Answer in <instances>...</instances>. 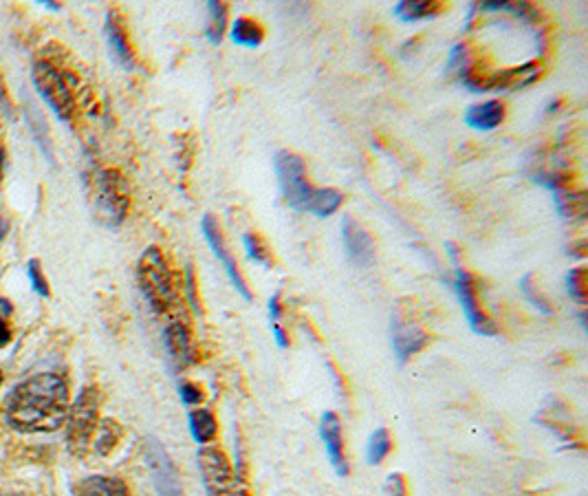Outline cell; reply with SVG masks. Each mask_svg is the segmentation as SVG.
<instances>
[{
	"instance_id": "5bb4252c",
	"label": "cell",
	"mask_w": 588,
	"mask_h": 496,
	"mask_svg": "<svg viewBox=\"0 0 588 496\" xmlns=\"http://www.w3.org/2000/svg\"><path fill=\"white\" fill-rule=\"evenodd\" d=\"M320 435H322V441L326 446V452H329V459L333 463L335 472L340 474V477H348V461H346L340 417L331 411L324 413L322 424H320Z\"/></svg>"
},
{
	"instance_id": "d590c367",
	"label": "cell",
	"mask_w": 588,
	"mask_h": 496,
	"mask_svg": "<svg viewBox=\"0 0 588 496\" xmlns=\"http://www.w3.org/2000/svg\"><path fill=\"white\" fill-rule=\"evenodd\" d=\"M9 338H12V331H9V327H7L5 318L0 316V344H7V342H9Z\"/></svg>"
},
{
	"instance_id": "8992f818",
	"label": "cell",
	"mask_w": 588,
	"mask_h": 496,
	"mask_svg": "<svg viewBox=\"0 0 588 496\" xmlns=\"http://www.w3.org/2000/svg\"><path fill=\"white\" fill-rule=\"evenodd\" d=\"M199 470L208 496H247L245 492H238V477H234L230 459L221 448L203 446L199 450Z\"/></svg>"
},
{
	"instance_id": "9c48e42d",
	"label": "cell",
	"mask_w": 588,
	"mask_h": 496,
	"mask_svg": "<svg viewBox=\"0 0 588 496\" xmlns=\"http://www.w3.org/2000/svg\"><path fill=\"white\" fill-rule=\"evenodd\" d=\"M146 461L159 496H185L177 468L155 437L146 439Z\"/></svg>"
},
{
	"instance_id": "4dcf8cb0",
	"label": "cell",
	"mask_w": 588,
	"mask_h": 496,
	"mask_svg": "<svg viewBox=\"0 0 588 496\" xmlns=\"http://www.w3.org/2000/svg\"><path fill=\"white\" fill-rule=\"evenodd\" d=\"M386 492H388V496H406L408 494L406 479L401 477L399 472L390 474V477L386 479Z\"/></svg>"
},
{
	"instance_id": "3957f363",
	"label": "cell",
	"mask_w": 588,
	"mask_h": 496,
	"mask_svg": "<svg viewBox=\"0 0 588 496\" xmlns=\"http://www.w3.org/2000/svg\"><path fill=\"white\" fill-rule=\"evenodd\" d=\"M274 166L287 206L298 212H309L315 188L309 183L304 159L291 150H280L274 157Z\"/></svg>"
},
{
	"instance_id": "d6a6232c",
	"label": "cell",
	"mask_w": 588,
	"mask_h": 496,
	"mask_svg": "<svg viewBox=\"0 0 588 496\" xmlns=\"http://www.w3.org/2000/svg\"><path fill=\"white\" fill-rule=\"evenodd\" d=\"M188 278H185V291H188V298H190V305L194 307L196 314H201V307H199V296H196V283H194V272L188 267Z\"/></svg>"
},
{
	"instance_id": "8d00e7d4",
	"label": "cell",
	"mask_w": 588,
	"mask_h": 496,
	"mask_svg": "<svg viewBox=\"0 0 588 496\" xmlns=\"http://www.w3.org/2000/svg\"><path fill=\"white\" fill-rule=\"evenodd\" d=\"M0 106H3L5 111H9V100H7V95H5V89H3V82H0Z\"/></svg>"
},
{
	"instance_id": "e0dca14e",
	"label": "cell",
	"mask_w": 588,
	"mask_h": 496,
	"mask_svg": "<svg viewBox=\"0 0 588 496\" xmlns=\"http://www.w3.org/2000/svg\"><path fill=\"white\" fill-rule=\"evenodd\" d=\"M75 496H130V490L113 477H89L75 485Z\"/></svg>"
},
{
	"instance_id": "6da1fadb",
	"label": "cell",
	"mask_w": 588,
	"mask_h": 496,
	"mask_svg": "<svg viewBox=\"0 0 588 496\" xmlns=\"http://www.w3.org/2000/svg\"><path fill=\"white\" fill-rule=\"evenodd\" d=\"M9 424L23 433H51L69 415V388L56 373H42L18 384L5 402Z\"/></svg>"
},
{
	"instance_id": "d4e9b609",
	"label": "cell",
	"mask_w": 588,
	"mask_h": 496,
	"mask_svg": "<svg viewBox=\"0 0 588 496\" xmlns=\"http://www.w3.org/2000/svg\"><path fill=\"white\" fill-rule=\"evenodd\" d=\"M243 245H245V250H247V256L252 258L254 263H260V265H265V267L274 265V256H271L269 245L265 243V239L260 234L247 232L243 236Z\"/></svg>"
},
{
	"instance_id": "836d02e7",
	"label": "cell",
	"mask_w": 588,
	"mask_h": 496,
	"mask_svg": "<svg viewBox=\"0 0 588 496\" xmlns=\"http://www.w3.org/2000/svg\"><path fill=\"white\" fill-rule=\"evenodd\" d=\"M269 316L274 320V325H280V318H282V303H280V291H276L274 296L269 300Z\"/></svg>"
},
{
	"instance_id": "44dd1931",
	"label": "cell",
	"mask_w": 588,
	"mask_h": 496,
	"mask_svg": "<svg viewBox=\"0 0 588 496\" xmlns=\"http://www.w3.org/2000/svg\"><path fill=\"white\" fill-rule=\"evenodd\" d=\"M344 194L335 188H315V194L311 199L309 212L315 217H331L337 210L342 208Z\"/></svg>"
},
{
	"instance_id": "ba28073f",
	"label": "cell",
	"mask_w": 588,
	"mask_h": 496,
	"mask_svg": "<svg viewBox=\"0 0 588 496\" xmlns=\"http://www.w3.org/2000/svg\"><path fill=\"white\" fill-rule=\"evenodd\" d=\"M454 289L472 331L478 333V336H496L498 329L494 325V320H489V316L481 309V305H478L474 276L459 265H456V274H454Z\"/></svg>"
},
{
	"instance_id": "9a60e30c",
	"label": "cell",
	"mask_w": 588,
	"mask_h": 496,
	"mask_svg": "<svg viewBox=\"0 0 588 496\" xmlns=\"http://www.w3.org/2000/svg\"><path fill=\"white\" fill-rule=\"evenodd\" d=\"M106 36H108V45H111L115 60L126 69H135V51H133V47H130L126 27H124L122 20L117 18V12L108 14Z\"/></svg>"
},
{
	"instance_id": "5b68a950",
	"label": "cell",
	"mask_w": 588,
	"mask_h": 496,
	"mask_svg": "<svg viewBox=\"0 0 588 496\" xmlns=\"http://www.w3.org/2000/svg\"><path fill=\"white\" fill-rule=\"evenodd\" d=\"M97 413H100V391L95 386H86L67 415V439L73 455H84L89 448L97 430Z\"/></svg>"
},
{
	"instance_id": "52a82bcc",
	"label": "cell",
	"mask_w": 588,
	"mask_h": 496,
	"mask_svg": "<svg viewBox=\"0 0 588 496\" xmlns=\"http://www.w3.org/2000/svg\"><path fill=\"white\" fill-rule=\"evenodd\" d=\"M95 194H97V206H100V210L108 219H111V223H122L130 206L124 177L119 175L117 170L97 172Z\"/></svg>"
},
{
	"instance_id": "7a4b0ae2",
	"label": "cell",
	"mask_w": 588,
	"mask_h": 496,
	"mask_svg": "<svg viewBox=\"0 0 588 496\" xmlns=\"http://www.w3.org/2000/svg\"><path fill=\"white\" fill-rule=\"evenodd\" d=\"M139 289L157 316H170L179 307V285L166 254L159 247H148L137 265Z\"/></svg>"
},
{
	"instance_id": "d6986e66",
	"label": "cell",
	"mask_w": 588,
	"mask_h": 496,
	"mask_svg": "<svg viewBox=\"0 0 588 496\" xmlns=\"http://www.w3.org/2000/svg\"><path fill=\"white\" fill-rule=\"evenodd\" d=\"M443 9L445 5L441 0H404L395 7V16H399L404 23H415V20L437 16Z\"/></svg>"
},
{
	"instance_id": "ac0fdd59",
	"label": "cell",
	"mask_w": 588,
	"mask_h": 496,
	"mask_svg": "<svg viewBox=\"0 0 588 496\" xmlns=\"http://www.w3.org/2000/svg\"><path fill=\"white\" fill-rule=\"evenodd\" d=\"M188 424L194 441L201 446L212 444L216 435H219V422H216L214 413L208 411V408H196V411H192Z\"/></svg>"
},
{
	"instance_id": "7402d4cb",
	"label": "cell",
	"mask_w": 588,
	"mask_h": 496,
	"mask_svg": "<svg viewBox=\"0 0 588 496\" xmlns=\"http://www.w3.org/2000/svg\"><path fill=\"white\" fill-rule=\"evenodd\" d=\"M555 201H558V210L562 217H569V219L586 217L588 203H586L584 192H558Z\"/></svg>"
},
{
	"instance_id": "f1b7e54d",
	"label": "cell",
	"mask_w": 588,
	"mask_h": 496,
	"mask_svg": "<svg viewBox=\"0 0 588 496\" xmlns=\"http://www.w3.org/2000/svg\"><path fill=\"white\" fill-rule=\"evenodd\" d=\"M472 67V60H470V47L467 45H456L450 53V62H448V73L450 75H459V78H463L465 71Z\"/></svg>"
},
{
	"instance_id": "8fae6325",
	"label": "cell",
	"mask_w": 588,
	"mask_h": 496,
	"mask_svg": "<svg viewBox=\"0 0 588 496\" xmlns=\"http://www.w3.org/2000/svg\"><path fill=\"white\" fill-rule=\"evenodd\" d=\"M163 342H166L170 360L177 369H188L194 362H199V351H196L188 322L172 320L163 333Z\"/></svg>"
},
{
	"instance_id": "4316f807",
	"label": "cell",
	"mask_w": 588,
	"mask_h": 496,
	"mask_svg": "<svg viewBox=\"0 0 588 496\" xmlns=\"http://www.w3.org/2000/svg\"><path fill=\"white\" fill-rule=\"evenodd\" d=\"M520 289H522V294L527 296L529 303H531L533 307H536L538 311H542V314H547V316L553 314V307H551V303H549V298L542 294L540 287H538V283H536V280H533V274L522 276V280H520Z\"/></svg>"
},
{
	"instance_id": "1f68e13d",
	"label": "cell",
	"mask_w": 588,
	"mask_h": 496,
	"mask_svg": "<svg viewBox=\"0 0 588 496\" xmlns=\"http://www.w3.org/2000/svg\"><path fill=\"white\" fill-rule=\"evenodd\" d=\"M29 276H31V283H34V289H38V294L42 296H49V289H47V280L40 276V267L34 261L29 265Z\"/></svg>"
},
{
	"instance_id": "e575fe53",
	"label": "cell",
	"mask_w": 588,
	"mask_h": 496,
	"mask_svg": "<svg viewBox=\"0 0 588 496\" xmlns=\"http://www.w3.org/2000/svg\"><path fill=\"white\" fill-rule=\"evenodd\" d=\"M274 336H276V342L280 349H287L289 347V340H287V333L285 329H282L280 325H274Z\"/></svg>"
},
{
	"instance_id": "603a6c76",
	"label": "cell",
	"mask_w": 588,
	"mask_h": 496,
	"mask_svg": "<svg viewBox=\"0 0 588 496\" xmlns=\"http://www.w3.org/2000/svg\"><path fill=\"white\" fill-rule=\"evenodd\" d=\"M392 450V439L386 428H377L373 435L368 439V450H366V459L370 466H377V463L384 461Z\"/></svg>"
},
{
	"instance_id": "7c38bea8",
	"label": "cell",
	"mask_w": 588,
	"mask_h": 496,
	"mask_svg": "<svg viewBox=\"0 0 588 496\" xmlns=\"http://www.w3.org/2000/svg\"><path fill=\"white\" fill-rule=\"evenodd\" d=\"M392 349H395L397 360L404 364L408 362L412 355H417L428 347L430 336L423 331L415 322H408L406 318L395 316L392 318Z\"/></svg>"
},
{
	"instance_id": "f35d334b",
	"label": "cell",
	"mask_w": 588,
	"mask_h": 496,
	"mask_svg": "<svg viewBox=\"0 0 588 496\" xmlns=\"http://www.w3.org/2000/svg\"><path fill=\"white\" fill-rule=\"evenodd\" d=\"M0 175H3V150H0Z\"/></svg>"
},
{
	"instance_id": "4fadbf2b",
	"label": "cell",
	"mask_w": 588,
	"mask_h": 496,
	"mask_svg": "<svg viewBox=\"0 0 588 496\" xmlns=\"http://www.w3.org/2000/svg\"><path fill=\"white\" fill-rule=\"evenodd\" d=\"M342 239H344L346 254L355 265L370 267L375 263V243L373 239H370V234L355 219L351 217L342 219Z\"/></svg>"
},
{
	"instance_id": "ab89813d",
	"label": "cell",
	"mask_w": 588,
	"mask_h": 496,
	"mask_svg": "<svg viewBox=\"0 0 588 496\" xmlns=\"http://www.w3.org/2000/svg\"><path fill=\"white\" fill-rule=\"evenodd\" d=\"M0 384H3V375H0Z\"/></svg>"
},
{
	"instance_id": "30bf717a",
	"label": "cell",
	"mask_w": 588,
	"mask_h": 496,
	"mask_svg": "<svg viewBox=\"0 0 588 496\" xmlns=\"http://www.w3.org/2000/svg\"><path fill=\"white\" fill-rule=\"evenodd\" d=\"M201 230H203V234H205V239H208V243H210V247H212L214 256L219 258V261L223 263L225 272H227V276H230L234 289H236L238 294H241L245 300H252V291H249V287H247V283H245V278H243V274H241V269H238V265H236V261H234V256H232V252H230V247H227V243H225V236H223V232H221L219 221H216V219L212 217V214H205L203 221H201Z\"/></svg>"
},
{
	"instance_id": "ffe728a7",
	"label": "cell",
	"mask_w": 588,
	"mask_h": 496,
	"mask_svg": "<svg viewBox=\"0 0 588 496\" xmlns=\"http://www.w3.org/2000/svg\"><path fill=\"white\" fill-rule=\"evenodd\" d=\"M232 40L236 42V45H243V47H258L260 42L265 40V27L260 25L256 18L241 16L234 20Z\"/></svg>"
},
{
	"instance_id": "83f0119b",
	"label": "cell",
	"mask_w": 588,
	"mask_h": 496,
	"mask_svg": "<svg viewBox=\"0 0 588 496\" xmlns=\"http://www.w3.org/2000/svg\"><path fill=\"white\" fill-rule=\"evenodd\" d=\"M566 291H569V296L575 298L577 303L584 305L586 303V269L584 267H575L571 269L569 274H566Z\"/></svg>"
},
{
	"instance_id": "2e32d148",
	"label": "cell",
	"mask_w": 588,
	"mask_h": 496,
	"mask_svg": "<svg viewBox=\"0 0 588 496\" xmlns=\"http://www.w3.org/2000/svg\"><path fill=\"white\" fill-rule=\"evenodd\" d=\"M503 122H505V104L498 100L476 104L465 113V124L476 128V131H494V128H498Z\"/></svg>"
},
{
	"instance_id": "f546056e",
	"label": "cell",
	"mask_w": 588,
	"mask_h": 496,
	"mask_svg": "<svg viewBox=\"0 0 588 496\" xmlns=\"http://www.w3.org/2000/svg\"><path fill=\"white\" fill-rule=\"evenodd\" d=\"M179 395L185 406H199L205 400V393L199 384L194 382H181L179 386Z\"/></svg>"
},
{
	"instance_id": "277c9868",
	"label": "cell",
	"mask_w": 588,
	"mask_h": 496,
	"mask_svg": "<svg viewBox=\"0 0 588 496\" xmlns=\"http://www.w3.org/2000/svg\"><path fill=\"white\" fill-rule=\"evenodd\" d=\"M34 82L40 89L42 97L53 106L60 120L71 122L78 113V102H75L73 84L69 82L67 71H60L51 62L40 60L34 67Z\"/></svg>"
},
{
	"instance_id": "484cf974",
	"label": "cell",
	"mask_w": 588,
	"mask_h": 496,
	"mask_svg": "<svg viewBox=\"0 0 588 496\" xmlns=\"http://www.w3.org/2000/svg\"><path fill=\"white\" fill-rule=\"evenodd\" d=\"M208 38L214 45H219L227 27V5L225 3H208Z\"/></svg>"
},
{
	"instance_id": "cb8c5ba5",
	"label": "cell",
	"mask_w": 588,
	"mask_h": 496,
	"mask_svg": "<svg viewBox=\"0 0 588 496\" xmlns=\"http://www.w3.org/2000/svg\"><path fill=\"white\" fill-rule=\"evenodd\" d=\"M97 441H95V448L100 455H111L115 450V446L119 444V439H122V428L115 422V419H104L102 426H97Z\"/></svg>"
},
{
	"instance_id": "74e56055",
	"label": "cell",
	"mask_w": 588,
	"mask_h": 496,
	"mask_svg": "<svg viewBox=\"0 0 588 496\" xmlns=\"http://www.w3.org/2000/svg\"><path fill=\"white\" fill-rule=\"evenodd\" d=\"M5 232H7V221L0 217V241H3V236H5Z\"/></svg>"
}]
</instances>
